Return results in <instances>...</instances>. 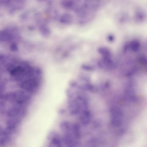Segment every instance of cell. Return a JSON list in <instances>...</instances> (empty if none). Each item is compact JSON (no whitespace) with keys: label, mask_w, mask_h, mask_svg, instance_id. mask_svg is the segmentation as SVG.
<instances>
[{"label":"cell","mask_w":147,"mask_h":147,"mask_svg":"<svg viewBox=\"0 0 147 147\" xmlns=\"http://www.w3.org/2000/svg\"><path fill=\"white\" fill-rule=\"evenodd\" d=\"M9 49L11 51L15 52L17 51L18 50V47L17 45L15 43L11 44L9 46Z\"/></svg>","instance_id":"9a60e30c"},{"label":"cell","mask_w":147,"mask_h":147,"mask_svg":"<svg viewBox=\"0 0 147 147\" xmlns=\"http://www.w3.org/2000/svg\"><path fill=\"white\" fill-rule=\"evenodd\" d=\"M131 48L134 51H137L140 48V44L137 41H133L131 44Z\"/></svg>","instance_id":"4fadbf2b"},{"label":"cell","mask_w":147,"mask_h":147,"mask_svg":"<svg viewBox=\"0 0 147 147\" xmlns=\"http://www.w3.org/2000/svg\"><path fill=\"white\" fill-rule=\"evenodd\" d=\"M48 139L50 140V147H62V143L60 137L54 133L49 135Z\"/></svg>","instance_id":"5b68a950"},{"label":"cell","mask_w":147,"mask_h":147,"mask_svg":"<svg viewBox=\"0 0 147 147\" xmlns=\"http://www.w3.org/2000/svg\"><path fill=\"white\" fill-rule=\"evenodd\" d=\"M18 123V121L16 119H9L7 121V123H6L7 127L10 128L16 129Z\"/></svg>","instance_id":"30bf717a"},{"label":"cell","mask_w":147,"mask_h":147,"mask_svg":"<svg viewBox=\"0 0 147 147\" xmlns=\"http://www.w3.org/2000/svg\"><path fill=\"white\" fill-rule=\"evenodd\" d=\"M40 31L41 32V34L44 36L47 37L49 36L51 34V31L48 28V27L45 25H42L40 28Z\"/></svg>","instance_id":"8fae6325"},{"label":"cell","mask_w":147,"mask_h":147,"mask_svg":"<svg viewBox=\"0 0 147 147\" xmlns=\"http://www.w3.org/2000/svg\"><path fill=\"white\" fill-rule=\"evenodd\" d=\"M125 95L126 98L129 101H133L135 98V91L132 86H129L126 89Z\"/></svg>","instance_id":"ba28073f"},{"label":"cell","mask_w":147,"mask_h":147,"mask_svg":"<svg viewBox=\"0 0 147 147\" xmlns=\"http://www.w3.org/2000/svg\"><path fill=\"white\" fill-rule=\"evenodd\" d=\"M4 58H5V57L4 56L0 55V61L3 60L4 59Z\"/></svg>","instance_id":"ac0fdd59"},{"label":"cell","mask_w":147,"mask_h":147,"mask_svg":"<svg viewBox=\"0 0 147 147\" xmlns=\"http://www.w3.org/2000/svg\"><path fill=\"white\" fill-rule=\"evenodd\" d=\"M123 115L122 110L120 107L115 106L110 110V123L114 127L121 126L123 121Z\"/></svg>","instance_id":"6da1fadb"},{"label":"cell","mask_w":147,"mask_h":147,"mask_svg":"<svg viewBox=\"0 0 147 147\" xmlns=\"http://www.w3.org/2000/svg\"><path fill=\"white\" fill-rule=\"evenodd\" d=\"M13 38V34L9 30H3L0 31V41L9 42Z\"/></svg>","instance_id":"52a82bcc"},{"label":"cell","mask_w":147,"mask_h":147,"mask_svg":"<svg viewBox=\"0 0 147 147\" xmlns=\"http://www.w3.org/2000/svg\"><path fill=\"white\" fill-rule=\"evenodd\" d=\"M1 74H0V80H1Z\"/></svg>","instance_id":"d6986e66"},{"label":"cell","mask_w":147,"mask_h":147,"mask_svg":"<svg viewBox=\"0 0 147 147\" xmlns=\"http://www.w3.org/2000/svg\"><path fill=\"white\" fill-rule=\"evenodd\" d=\"M24 0H13V1L14 2L16 3H20L23 2Z\"/></svg>","instance_id":"2e32d148"},{"label":"cell","mask_w":147,"mask_h":147,"mask_svg":"<svg viewBox=\"0 0 147 147\" xmlns=\"http://www.w3.org/2000/svg\"><path fill=\"white\" fill-rule=\"evenodd\" d=\"M41 1H43V0H41Z\"/></svg>","instance_id":"ffe728a7"},{"label":"cell","mask_w":147,"mask_h":147,"mask_svg":"<svg viewBox=\"0 0 147 147\" xmlns=\"http://www.w3.org/2000/svg\"><path fill=\"white\" fill-rule=\"evenodd\" d=\"M38 85L39 82L36 79L30 78L22 82L20 87L25 91L32 92L36 90Z\"/></svg>","instance_id":"277c9868"},{"label":"cell","mask_w":147,"mask_h":147,"mask_svg":"<svg viewBox=\"0 0 147 147\" xmlns=\"http://www.w3.org/2000/svg\"><path fill=\"white\" fill-rule=\"evenodd\" d=\"M64 133V143L67 147H76L77 144V141L78 140L77 139L72 132V125L68 128L66 129Z\"/></svg>","instance_id":"7a4b0ae2"},{"label":"cell","mask_w":147,"mask_h":147,"mask_svg":"<svg viewBox=\"0 0 147 147\" xmlns=\"http://www.w3.org/2000/svg\"><path fill=\"white\" fill-rule=\"evenodd\" d=\"M10 140V136L2 135L0 137V146H6Z\"/></svg>","instance_id":"7c38bea8"},{"label":"cell","mask_w":147,"mask_h":147,"mask_svg":"<svg viewBox=\"0 0 147 147\" xmlns=\"http://www.w3.org/2000/svg\"><path fill=\"white\" fill-rule=\"evenodd\" d=\"M20 112V109L19 107H12L10 108L8 111L7 115L9 117H14L18 116Z\"/></svg>","instance_id":"9c48e42d"},{"label":"cell","mask_w":147,"mask_h":147,"mask_svg":"<svg viewBox=\"0 0 147 147\" xmlns=\"http://www.w3.org/2000/svg\"><path fill=\"white\" fill-rule=\"evenodd\" d=\"M28 94L24 90H16L12 93V100L18 105H22L29 100Z\"/></svg>","instance_id":"3957f363"},{"label":"cell","mask_w":147,"mask_h":147,"mask_svg":"<svg viewBox=\"0 0 147 147\" xmlns=\"http://www.w3.org/2000/svg\"><path fill=\"white\" fill-rule=\"evenodd\" d=\"M3 132V129L2 127L0 125V137L2 135Z\"/></svg>","instance_id":"e0dca14e"},{"label":"cell","mask_w":147,"mask_h":147,"mask_svg":"<svg viewBox=\"0 0 147 147\" xmlns=\"http://www.w3.org/2000/svg\"><path fill=\"white\" fill-rule=\"evenodd\" d=\"M0 5H1V4H0Z\"/></svg>","instance_id":"44dd1931"},{"label":"cell","mask_w":147,"mask_h":147,"mask_svg":"<svg viewBox=\"0 0 147 147\" xmlns=\"http://www.w3.org/2000/svg\"><path fill=\"white\" fill-rule=\"evenodd\" d=\"M91 113L87 109L83 110L80 116V121L84 126L88 125L91 121Z\"/></svg>","instance_id":"8992f818"},{"label":"cell","mask_w":147,"mask_h":147,"mask_svg":"<svg viewBox=\"0 0 147 147\" xmlns=\"http://www.w3.org/2000/svg\"><path fill=\"white\" fill-rule=\"evenodd\" d=\"M13 1V0H0V4L4 6H8L11 4Z\"/></svg>","instance_id":"5bb4252c"}]
</instances>
